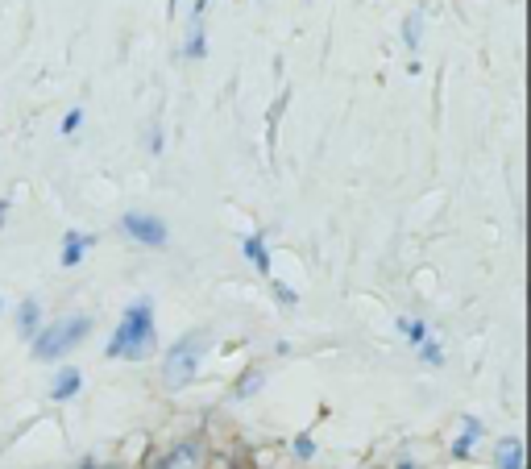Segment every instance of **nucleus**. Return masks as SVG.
Returning <instances> with one entry per match:
<instances>
[{
	"mask_svg": "<svg viewBox=\"0 0 531 469\" xmlns=\"http://www.w3.org/2000/svg\"><path fill=\"white\" fill-rule=\"evenodd\" d=\"M270 291H274V299H278V308H283V312H295L299 308V291L287 287L283 279H270Z\"/></svg>",
	"mask_w": 531,
	"mask_h": 469,
	"instance_id": "nucleus-15",
	"label": "nucleus"
},
{
	"mask_svg": "<svg viewBox=\"0 0 531 469\" xmlns=\"http://www.w3.org/2000/svg\"><path fill=\"white\" fill-rule=\"evenodd\" d=\"M38 328H42V303L30 295V299H21L17 303V333L25 341H34L38 337Z\"/></svg>",
	"mask_w": 531,
	"mask_h": 469,
	"instance_id": "nucleus-11",
	"label": "nucleus"
},
{
	"mask_svg": "<svg viewBox=\"0 0 531 469\" xmlns=\"http://www.w3.org/2000/svg\"><path fill=\"white\" fill-rule=\"evenodd\" d=\"M92 337V316L88 312H71V316H59L38 328V337L30 341V353L38 357V362H63V357L71 349H79L83 341Z\"/></svg>",
	"mask_w": 531,
	"mask_h": 469,
	"instance_id": "nucleus-3",
	"label": "nucleus"
},
{
	"mask_svg": "<svg viewBox=\"0 0 531 469\" xmlns=\"http://www.w3.org/2000/svg\"><path fill=\"white\" fill-rule=\"evenodd\" d=\"M395 469H415V461H399V465H395Z\"/></svg>",
	"mask_w": 531,
	"mask_h": 469,
	"instance_id": "nucleus-21",
	"label": "nucleus"
},
{
	"mask_svg": "<svg viewBox=\"0 0 531 469\" xmlns=\"http://www.w3.org/2000/svg\"><path fill=\"white\" fill-rule=\"evenodd\" d=\"M266 382H270V370H266V366H245V370L237 374V382H233V403H245V399L262 395Z\"/></svg>",
	"mask_w": 531,
	"mask_h": 469,
	"instance_id": "nucleus-9",
	"label": "nucleus"
},
{
	"mask_svg": "<svg viewBox=\"0 0 531 469\" xmlns=\"http://www.w3.org/2000/svg\"><path fill=\"white\" fill-rule=\"evenodd\" d=\"M204 21H208V0H195L191 25H187V42H183V50H179L187 63L208 59V30H204Z\"/></svg>",
	"mask_w": 531,
	"mask_h": 469,
	"instance_id": "nucleus-5",
	"label": "nucleus"
},
{
	"mask_svg": "<svg viewBox=\"0 0 531 469\" xmlns=\"http://www.w3.org/2000/svg\"><path fill=\"white\" fill-rule=\"evenodd\" d=\"M9 220V200H0V225H5Z\"/></svg>",
	"mask_w": 531,
	"mask_h": 469,
	"instance_id": "nucleus-20",
	"label": "nucleus"
},
{
	"mask_svg": "<svg viewBox=\"0 0 531 469\" xmlns=\"http://www.w3.org/2000/svg\"><path fill=\"white\" fill-rule=\"evenodd\" d=\"M395 328H399V337H403L411 349H419V345H424V341L432 337V328H428L424 320H419V316H399Z\"/></svg>",
	"mask_w": 531,
	"mask_h": 469,
	"instance_id": "nucleus-14",
	"label": "nucleus"
},
{
	"mask_svg": "<svg viewBox=\"0 0 531 469\" xmlns=\"http://www.w3.org/2000/svg\"><path fill=\"white\" fill-rule=\"evenodd\" d=\"M59 129H63V137H75V133L83 129V108H71V113L63 117V125H59Z\"/></svg>",
	"mask_w": 531,
	"mask_h": 469,
	"instance_id": "nucleus-18",
	"label": "nucleus"
},
{
	"mask_svg": "<svg viewBox=\"0 0 531 469\" xmlns=\"http://www.w3.org/2000/svg\"><path fill=\"white\" fill-rule=\"evenodd\" d=\"M0 308H5V303H0Z\"/></svg>",
	"mask_w": 531,
	"mask_h": 469,
	"instance_id": "nucleus-22",
	"label": "nucleus"
},
{
	"mask_svg": "<svg viewBox=\"0 0 531 469\" xmlns=\"http://www.w3.org/2000/svg\"><path fill=\"white\" fill-rule=\"evenodd\" d=\"M482 436H486V424H482L478 416H461V420H457V436H453V445H449L453 461L473 457V449L482 445Z\"/></svg>",
	"mask_w": 531,
	"mask_h": 469,
	"instance_id": "nucleus-6",
	"label": "nucleus"
},
{
	"mask_svg": "<svg viewBox=\"0 0 531 469\" xmlns=\"http://www.w3.org/2000/svg\"><path fill=\"white\" fill-rule=\"evenodd\" d=\"M100 237L96 233H83V229H67L63 233V245H59V266L63 270H75L83 258H88V250L96 245Z\"/></svg>",
	"mask_w": 531,
	"mask_h": 469,
	"instance_id": "nucleus-7",
	"label": "nucleus"
},
{
	"mask_svg": "<svg viewBox=\"0 0 531 469\" xmlns=\"http://www.w3.org/2000/svg\"><path fill=\"white\" fill-rule=\"evenodd\" d=\"M415 357H419L424 366H436V370L444 366V349H440V341H436V337H428L424 345H419V349H415Z\"/></svg>",
	"mask_w": 531,
	"mask_h": 469,
	"instance_id": "nucleus-16",
	"label": "nucleus"
},
{
	"mask_svg": "<svg viewBox=\"0 0 531 469\" xmlns=\"http://www.w3.org/2000/svg\"><path fill=\"white\" fill-rule=\"evenodd\" d=\"M241 258L254 266L258 274H266V279H270V250H266V237H262V233H249V237L241 241Z\"/></svg>",
	"mask_w": 531,
	"mask_h": 469,
	"instance_id": "nucleus-12",
	"label": "nucleus"
},
{
	"mask_svg": "<svg viewBox=\"0 0 531 469\" xmlns=\"http://www.w3.org/2000/svg\"><path fill=\"white\" fill-rule=\"evenodd\" d=\"M158 353V324H154V299H137L121 312L113 337L104 345L108 362H146Z\"/></svg>",
	"mask_w": 531,
	"mask_h": 469,
	"instance_id": "nucleus-1",
	"label": "nucleus"
},
{
	"mask_svg": "<svg viewBox=\"0 0 531 469\" xmlns=\"http://www.w3.org/2000/svg\"><path fill=\"white\" fill-rule=\"evenodd\" d=\"M291 453H295L299 461H312V457H316V440H312V432H299V436L291 440Z\"/></svg>",
	"mask_w": 531,
	"mask_h": 469,
	"instance_id": "nucleus-17",
	"label": "nucleus"
},
{
	"mask_svg": "<svg viewBox=\"0 0 531 469\" xmlns=\"http://www.w3.org/2000/svg\"><path fill=\"white\" fill-rule=\"evenodd\" d=\"M494 465H498V469H523V465H527L523 440H519V436H502L498 445H494Z\"/></svg>",
	"mask_w": 531,
	"mask_h": 469,
	"instance_id": "nucleus-10",
	"label": "nucleus"
},
{
	"mask_svg": "<svg viewBox=\"0 0 531 469\" xmlns=\"http://www.w3.org/2000/svg\"><path fill=\"white\" fill-rule=\"evenodd\" d=\"M424 21H428V9H411L403 17V46L415 54L419 46H424Z\"/></svg>",
	"mask_w": 531,
	"mask_h": 469,
	"instance_id": "nucleus-13",
	"label": "nucleus"
},
{
	"mask_svg": "<svg viewBox=\"0 0 531 469\" xmlns=\"http://www.w3.org/2000/svg\"><path fill=\"white\" fill-rule=\"evenodd\" d=\"M121 237L137 241V245H146V250H162L166 241H171V229H166V220L154 216V212H125L121 216Z\"/></svg>",
	"mask_w": 531,
	"mask_h": 469,
	"instance_id": "nucleus-4",
	"label": "nucleus"
},
{
	"mask_svg": "<svg viewBox=\"0 0 531 469\" xmlns=\"http://www.w3.org/2000/svg\"><path fill=\"white\" fill-rule=\"evenodd\" d=\"M208 328H191V333H183L171 349H166L162 357V391H187V386L200 378L204 370V353H208Z\"/></svg>",
	"mask_w": 531,
	"mask_h": 469,
	"instance_id": "nucleus-2",
	"label": "nucleus"
},
{
	"mask_svg": "<svg viewBox=\"0 0 531 469\" xmlns=\"http://www.w3.org/2000/svg\"><path fill=\"white\" fill-rule=\"evenodd\" d=\"M150 150H154V154L162 150V129H154V133H150Z\"/></svg>",
	"mask_w": 531,
	"mask_h": 469,
	"instance_id": "nucleus-19",
	"label": "nucleus"
},
{
	"mask_svg": "<svg viewBox=\"0 0 531 469\" xmlns=\"http://www.w3.org/2000/svg\"><path fill=\"white\" fill-rule=\"evenodd\" d=\"M83 391V370H75V366H63V370H54V378H50V403H71L75 395Z\"/></svg>",
	"mask_w": 531,
	"mask_h": 469,
	"instance_id": "nucleus-8",
	"label": "nucleus"
}]
</instances>
